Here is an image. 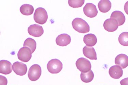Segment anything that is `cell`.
<instances>
[{
    "instance_id": "1",
    "label": "cell",
    "mask_w": 128,
    "mask_h": 85,
    "mask_svg": "<svg viewBox=\"0 0 128 85\" xmlns=\"http://www.w3.org/2000/svg\"><path fill=\"white\" fill-rule=\"evenodd\" d=\"M73 28L76 31L80 33H86L90 30V27L86 21L81 18H76L72 23Z\"/></svg>"
},
{
    "instance_id": "2",
    "label": "cell",
    "mask_w": 128,
    "mask_h": 85,
    "mask_svg": "<svg viewBox=\"0 0 128 85\" xmlns=\"http://www.w3.org/2000/svg\"><path fill=\"white\" fill-rule=\"evenodd\" d=\"M48 18L47 12L44 8L40 7L36 9L34 15V19L36 23L43 25Z\"/></svg>"
},
{
    "instance_id": "3",
    "label": "cell",
    "mask_w": 128,
    "mask_h": 85,
    "mask_svg": "<svg viewBox=\"0 0 128 85\" xmlns=\"http://www.w3.org/2000/svg\"><path fill=\"white\" fill-rule=\"evenodd\" d=\"M48 70L52 74H57L61 71L62 69V64L57 59H53L48 62L47 65Z\"/></svg>"
},
{
    "instance_id": "4",
    "label": "cell",
    "mask_w": 128,
    "mask_h": 85,
    "mask_svg": "<svg viewBox=\"0 0 128 85\" xmlns=\"http://www.w3.org/2000/svg\"><path fill=\"white\" fill-rule=\"evenodd\" d=\"M42 72V69L40 65L34 64L31 66L29 70L28 77L31 81H37L40 77Z\"/></svg>"
},
{
    "instance_id": "5",
    "label": "cell",
    "mask_w": 128,
    "mask_h": 85,
    "mask_svg": "<svg viewBox=\"0 0 128 85\" xmlns=\"http://www.w3.org/2000/svg\"><path fill=\"white\" fill-rule=\"evenodd\" d=\"M76 64L77 69L81 72L87 73L91 70L92 66L90 61L84 58L78 59Z\"/></svg>"
},
{
    "instance_id": "6",
    "label": "cell",
    "mask_w": 128,
    "mask_h": 85,
    "mask_svg": "<svg viewBox=\"0 0 128 85\" xmlns=\"http://www.w3.org/2000/svg\"><path fill=\"white\" fill-rule=\"evenodd\" d=\"M32 53L30 49L27 47L21 48L18 54V59L23 62H27L31 59Z\"/></svg>"
},
{
    "instance_id": "7",
    "label": "cell",
    "mask_w": 128,
    "mask_h": 85,
    "mask_svg": "<svg viewBox=\"0 0 128 85\" xmlns=\"http://www.w3.org/2000/svg\"><path fill=\"white\" fill-rule=\"evenodd\" d=\"M12 68L14 72L17 75L20 76L25 75L28 71L27 65L23 63L19 62L14 63Z\"/></svg>"
},
{
    "instance_id": "8",
    "label": "cell",
    "mask_w": 128,
    "mask_h": 85,
    "mask_svg": "<svg viewBox=\"0 0 128 85\" xmlns=\"http://www.w3.org/2000/svg\"><path fill=\"white\" fill-rule=\"evenodd\" d=\"M83 9L85 15L88 17H94L98 14V12L96 7L93 3H86Z\"/></svg>"
},
{
    "instance_id": "9",
    "label": "cell",
    "mask_w": 128,
    "mask_h": 85,
    "mask_svg": "<svg viewBox=\"0 0 128 85\" xmlns=\"http://www.w3.org/2000/svg\"><path fill=\"white\" fill-rule=\"evenodd\" d=\"M28 32L30 35L34 37H39L44 34L42 27L37 24L31 25L28 28Z\"/></svg>"
},
{
    "instance_id": "10",
    "label": "cell",
    "mask_w": 128,
    "mask_h": 85,
    "mask_svg": "<svg viewBox=\"0 0 128 85\" xmlns=\"http://www.w3.org/2000/svg\"><path fill=\"white\" fill-rule=\"evenodd\" d=\"M104 27L106 30L112 32L115 31L118 28V22L116 19L109 18L106 19L104 23Z\"/></svg>"
},
{
    "instance_id": "11",
    "label": "cell",
    "mask_w": 128,
    "mask_h": 85,
    "mask_svg": "<svg viewBox=\"0 0 128 85\" xmlns=\"http://www.w3.org/2000/svg\"><path fill=\"white\" fill-rule=\"evenodd\" d=\"M12 66L11 63L6 60H2L0 61V73L3 74H9L12 72Z\"/></svg>"
},
{
    "instance_id": "12",
    "label": "cell",
    "mask_w": 128,
    "mask_h": 85,
    "mask_svg": "<svg viewBox=\"0 0 128 85\" xmlns=\"http://www.w3.org/2000/svg\"><path fill=\"white\" fill-rule=\"evenodd\" d=\"M71 39L70 35L67 34H62L59 35L56 39L57 45L60 46H66L70 44Z\"/></svg>"
},
{
    "instance_id": "13",
    "label": "cell",
    "mask_w": 128,
    "mask_h": 85,
    "mask_svg": "<svg viewBox=\"0 0 128 85\" xmlns=\"http://www.w3.org/2000/svg\"><path fill=\"white\" fill-rule=\"evenodd\" d=\"M109 73L112 78L118 79L123 76V71L120 66L118 65H114L110 68Z\"/></svg>"
},
{
    "instance_id": "14",
    "label": "cell",
    "mask_w": 128,
    "mask_h": 85,
    "mask_svg": "<svg viewBox=\"0 0 128 85\" xmlns=\"http://www.w3.org/2000/svg\"><path fill=\"white\" fill-rule=\"evenodd\" d=\"M115 63L122 69H125L128 66V57L125 54H120L116 58Z\"/></svg>"
},
{
    "instance_id": "15",
    "label": "cell",
    "mask_w": 128,
    "mask_h": 85,
    "mask_svg": "<svg viewBox=\"0 0 128 85\" xmlns=\"http://www.w3.org/2000/svg\"><path fill=\"white\" fill-rule=\"evenodd\" d=\"M83 52L84 56L92 60L97 59L96 53L94 47L85 46L83 48Z\"/></svg>"
},
{
    "instance_id": "16",
    "label": "cell",
    "mask_w": 128,
    "mask_h": 85,
    "mask_svg": "<svg viewBox=\"0 0 128 85\" xmlns=\"http://www.w3.org/2000/svg\"><path fill=\"white\" fill-rule=\"evenodd\" d=\"M111 18L116 20L118 22V26L122 25L126 21V17L124 14L119 11H115L112 13Z\"/></svg>"
},
{
    "instance_id": "17",
    "label": "cell",
    "mask_w": 128,
    "mask_h": 85,
    "mask_svg": "<svg viewBox=\"0 0 128 85\" xmlns=\"http://www.w3.org/2000/svg\"><path fill=\"white\" fill-rule=\"evenodd\" d=\"M99 10L102 13H106L110 10L112 3L108 0H102L98 3Z\"/></svg>"
},
{
    "instance_id": "18",
    "label": "cell",
    "mask_w": 128,
    "mask_h": 85,
    "mask_svg": "<svg viewBox=\"0 0 128 85\" xmlns=\"http://www.w3.org/2000/svg\"><path fill=\"white\" fill-rule=\"evenodd\" d=\"M84 41L88 46H94L97 42V39L95 35L90 33L84 36Z\"/></svg>"
},
{
    "instance_id": "19",
    "label": "cell",
    "mask_w": 128,
    "mask_h": 85,
    "mask_svg": "<svg viewBox=\"0 0 128 85\" xmlns=\"http://www.w3.org/2000/svg\"><path fill=\"white\" fill-rule=\"evenodd\" d=\"M20 13L25 15H30L32 14L34 11V8L32 5L29 4H24L20 6Z\"/></svg>"
},
{
    "instance_id": "20",
    "label": "cell",
    "mask_w": 128,
    "mask_h": 85,
    "mask_svg": "<svg viewBox=\"0 0 128 85\" xmlns=\"http://www.w3.org/2000/svg\"><path fill=\"white\" fill-rule=\"evenodd\" d=\"M81 80L85 83H90L94 78V74L92 70L87 73L81 72L80 75Z\"/></svg>"
},
{
    "instance_id": "21",
    "label": "cell",
    "mask_w": 128,
    "mask_h": 85,
    "mask_svg": "<svg viewBox=\"0 0 128 85\" xmlns=\"http://www.w3.org/2000/svg\"><path fill=\"white\" fill-rule=\"evenodd\" d=\"M37 44L34 39L31 38H27L24 42L23 46L29 48L31 50L32 54L34 53L36 49Z\"/></svg>"
},
{
    "instance_id": "22",
    "label": "cell",
    "mask_w": 128,
    "mask_h": 85,
    "mask_svg": "<svg viewBox=\"0 0 128 85\" xmlns=\"http://www.w3.org/2000/svg\"><path fill=\"white\" fill-rule=\"evenodd\" d=\"M118 41L123 46H128V32L122 33L118 37Z\"/></svg>"
},
{
    "instance_id": "23",
    "label": "cell",
    "mask_w": 128,
    "mask_h": 85,
    "mask_svg": "<svg viewBox=\"0 0 128 85\" xmlns=\"http://www.w3.org/2000/svg\"><path fill=\"white\" fill-rule=\"evenodd\" d=\"M84 0H69L68 2L69 5L73 8H78L81 7L84 3Z\"/></svg>"
},
{
    "instance_id": "24",
    "label": "cell",
    "mask_w": 128,
    "mask_h": 85,
    "mask_svg": "<svg viewBox=\"0 0 128 85\" xmlns=\"http://www.w3.org/2000/svg\"><path fill=\"white\" fill-rule=\"evenodd\" d=\"M0 85H7L8 81L6 78L3 76L0 75Z\"/></svg>"
},
{
    "instance_id": "25",
    "label": "cell",
    "mask_w": 128,
    "mask_h": 85,
    "mask_svg": "<svg viewBox=\"0 0 128 85\" xmlns=\"http://www.w3.org/2000/svg\"><path fill=\"white\" fill-rule=\"evenodd\" d=\"M121 85H128V78H124L120 81Z\"/></svg>"
},
{
    "instance_id": "26",
    "label": "cell",
    "mask_w": 128,
    "mask_h": 85,
    "mask_svg": "<svg viewBox=\"0 0 128 85\" xmlns=\"http://www.w3.org/2000/svg\"><path fill=\"white\" fill-rule=\"evenodd\" d=\"M124 10L126 13L128 15V1L126 2L124 5Z\"/></svg>"
}]
</instances>
